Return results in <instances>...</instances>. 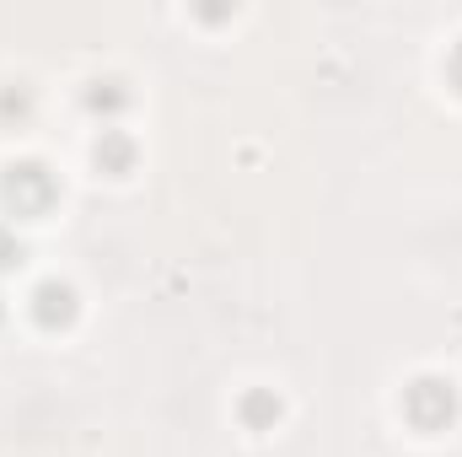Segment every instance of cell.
<instances>
[{"instance_id": "cell-2", "label": "cell", "mask_w": 462, "mask_h": 457, "mask_svg": "<svg viewBox=\"0 0 462 457\" xmlns=\"http://www.w3.org/2000/svg\"><path fill=\"white\" fill-rule=\"evenodd\" d=\"M403 415L414 431H447L457 420V387L447 377H414L403 387Z\"/></svg>"}, {"instance_id": "cell-3", "label": "cell", "mask_w": 462, "mask_h": 457, "mask_svg": "<svg viewBox=\"0 0 462 457\" xmlns=\"http://www.w3.org/2000/svg\"><path fill=\"white\" fill-rule=\"evenodd\" d=\"M76 312H81V302H76V291H70L65 280H43V285L32 291V323H38V329L60 334V329L76 323Z\"/></svg>"}, {"instance_id": "cell-8", "label": "cell", "mask_w": 462, "mask_h": 457, "mask_svg": "<svg viewBox=\"0 0 462 457\" xmlns=\"http://www.w3.org/2000/svg\"><path fill=\"white\" fill-rule=\"evenodd\" d=\"M16 264H22V242H16V231L0 221V275H5V269H16Z\"/></svg>"}, {"instance_id": "cell-9", "label": "cell", "mask_w": 462, "mask_h": 457, "mask_svg": "<svg viewBox=\"0 0 462 457\" xmlns=\"http://www.w3.org/2000/svg\"><path fill=\"white\" fill-rule=\"evenodd\" d=\"M447 70H452V87H457V92H462V43H457V49H452V65H447Z\"/></svg>"}, {"instance_id": "cell-7", "label": "cell", "mask_w": 462, "mask_h": 457, "mask_svg": "<svg viewBox=\"0 0 462 457\" xmlns=\"http://www.w3.org/2000/svg\"><path fill=\"white\" fill-rule=\"evenodd\" d=\"M32 114V92L27 87H0V124H22Z\"/></svg>"}, {"instance_id": "cell-6", "label": "cell", "mask_w": 462, "mask_h": 457, "mask_svg": "<svg viewBox=\"0 0 462 457\" xmlns=\"http://www.w3.org/2000/svg\"><path fill=\"white\" fill-rule=\"evenodd\" d=\"M129 108V87L118 81V76H108V81H92L87 87V114H97V118H114Z\"/></svg>"}, {"instance_id": "cell-1", "label": "cell", "mask_w": 462, "mask_h": 457, "mask_svg": "<svg viewBox=\"0 0 462 457\" xmlns=\"http://www.w3.org/2000/svg\"><path fill=\"white\" fill-rule=\"evenodd\" d=\"M60 200V178L43 162H11L0 173V210L16 221H43Z\"/></svg>"}, {"instance_id": "cell-5", "label": "cell", "mask_w": 462, "mask_h": 457, "mask_svg": "<svg viewBox=\"0 0 462 457\" xmlns=\"http://www.w3.org/2000/svg\"><path fill=\"white\" fill-rule=\"evenodd\" d=\"M242 425L247 431H274V420H280V398L269 393V387H253V393H242Z\"/></svg>"}, {"instance_id": "cell-4", "label": "cell", "mask_w": 462, "mask_h": 457, "mask_svg": "<svg viewBox=\"0 0 462 457\" xmlns=\"http://www.w3.org/2000/svg\"><path fill=\"white\" fill-rule=\"evenodd\" d=\"M92 156H97V167H103V173L124 178V173L134 167V140H129L124 129H103V135H97V145H92Z\"/></svg>"}]
</instances>
